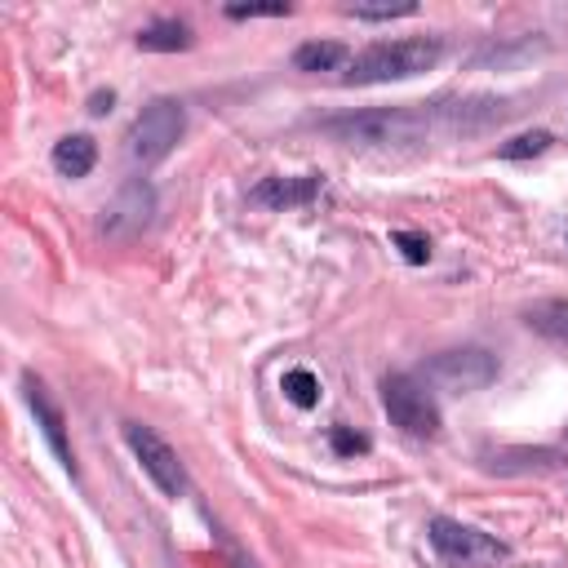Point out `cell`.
Masks as SVG:
<instances>
[{
    "mask_svg": "<svg viewBox=\"0 0 568 568\" xmlns=\"http://www.w3.org/2000/svg\"><path fill=\"white\" fill-rule=\"evenodd\" d=\"M94 160H98V147L90 134H67L63 143H54V169L63 178H85L94 169Z\"/></svg>",
    "mask_w": 568,
    "mask_h": 568,
    "instance_id": "obj_12",
    "label": "cell"
},
{
    "mask_svg": "<svg viewBox=\"0 0 568 568\" xmlns=\"http://www.w3.org/2000/svg\"><path fill=\"white\" fill-rule=\"evenodd\" d=\"M435 125H449V107L409 103V107H378V112H360V116H338L325 125V134L338 143H351V147H396V143H418Z\"/></svg>",
    "mask_w": 568,
    "mask_h": 568,
    "instance_id": "obj_1",
    "label": "cell"
},
{
    "mask_svg": "<svg viewBox=\"0 0 568 568\" xmlns=\"http://www.w3.org/2000/svg\"><path fill=\"white\" fill-rule=\"evenodd\" d=\"M347 63V50L338 45V41H307V45H298V54H294V67L298 72H338Z\"/></svg>",
    "mask_w": 568,
    "mask_h": 568,
    "instance_id": "obj_14",
    "label": "cell"
},
{
    "mask_svg": "<svg viewBox=\"0 0 568 568\" xmlns=\"http://www.w3.org/2000/svg\"><path fill=\"white\" fill-rule=\"evenodd\" d=\"M325 191V178L320 173H298V178H262L249 200L262 204V209H298V204H312L316 196Z\"/></svg>",
    "mask_w": 568,
    "mask_h": 568,
    "instance_id": "obj_10",
    "label": "cell"
},
{
    "mask_svg": "<svg viewBox=\"0 0 568 568\" xmlns=\"http://www.w3.org/2000/svg\"><path fill=\"white\" fill-rule=\"evenodd\" d=\"M444 59L440 36H413V41H378L351 59L347 85H391V81H413L431 72Z\"/></svg>",
    "mask_w": 568,
    "mask_h": 568,
    "instance_id": "obj_2",
    "label": "cell"
},
{
    "mask_svg": "<svg viewBox=\"0 0 568 568\" xmlns=\"http://www.w3.org/2000/svg\"><path fill=\"white\" fill-rule=\"evenodd\" d=\"M138 50L147 54H178V50H191V28L178 23V19H160L151 28L138 32Z\"/></svg>",
    "mask_w": 568,
    "mask_h": 568,
    "instance_id": "obj_13",
    "label": "cell"
},
{
    "mask_svg": "<svg viewBox=\"0 0 568 568\" xmlns=\"http://www.w3.org/2000/svg\"><path fill=\"white\" fill-rule=\"evenodd\" d=\"M347 14L360 19V23H391V19L418 14V6H413V0H400V6H347Z\"/></svg>",
    "mask_w": 568,
    "mask_h": 568,
    "instance_id": "obj_17",
    "label": "cell"
},
{
    "mask_svg": "<svg viewBox=\"0 0 568 568\" xmlns=\"http://www.w3.org/2000/svg\"><path fill=\"white\" fill-rule=\"evenodd\" d=\"M382 409L404 435H435L440 431V409H435L431 391L409 374H391L382 382Z\"/></svg>",
    "mask_w": 568,
    "mask_h": 568,
    "instance_id": "obj_5",
    "label": "cell"
},
{
    "mask_svg": "<svg viewBox=\"0 0 568 568\" xmlns=\"http://www.w3.org/2000/svg\"><path fill=\"white\" fill-rule=\"evenodd\" d=\"M329 444H334V453H369V435H360L351 427H334Z\"/></svg>",
    "mask_w": 568,
    "mask_h": 568,
    "instance_id": "obj_20",
    "label": "cell"
},
{
    "mask_svg": "<svg viewBox=\"0 0 568 568\" xmlns=\"http://www.w3.org/2000/svg\"><path fill=\"white\" fill-rule=\"evenodd\" d=\"M151 213H156V191H151V182H147V178H134V182H125V187L116 191V200L103 209L98 231H103L107 240H116V244H129L134 235L147 231Z\"/></svg>",
    "mask_w": 568,
    "mask_h": 568,
    "instance_id": "obj_8",
    "label": "cell"
},
{
    "mask_svg": "<svg viewBox=\"0 0 568 568\" xmlns=\"http://www.w3.org/2000/svg\"><path fill=\"white\" fill-rule=\"evenodd\" d=\"M524 325L559 347H568V298H541L524 312Z\"/></svg>",
    "mask_w": 568,
    "mask_h": 568,
    "instance_id": "obj_11",
    "label": "cell"
},
{
    "mask_svg": "<svg viewBox=\"0 0 568 568\" xmlns=\"http://www.w3.org/2000/svg\"><path fill=\"white\" fill-rule=\"evenodd\" d=\"M294 6L290 0H271V6H227V19L235 23H249V19H290Z\"/></svg>",
    "mask_w": 568,
    "mask_h": 568,
    "instance_id": "obj_18",
    "label": "cell"
},
{
    "mask_svg": "<svg viewBox=\"0 0 568 568\" xmlns=\"http://www.w3.org/2000/svg\"><path fill=\"white\" fill-rule=\"evenodd\" d=\"M493 378H497V360H493L484 347L440 351V356L427 365V382H435V387H444V391H457V396L484 391Z\"/></svg>",
    "mask_w": 568,
    "mask_h": 568,
    "instance_id": "obj_7",
    "label": "cell"
},
{
    "mask_svg": "<svg viewBox=\"0 0 568 568\" xmlns=\"http://www.w3.org/2000/svg\"><path fill=\"white\" fill-rule=\"evenodd\" d=\"M550 147V134L546 129H533V134H519V138H511V143H502V160H528V156H541Z\"/></svg>",
    "mask_w": 568,
    "mask_h": 568,
    "instance_id": "obj_16",
    "label": "cell"
},
{
    "mask_svg": "<svg viewBox=\"0 0 568 568\" xmlns=\"http://www.w3.org/2000/svg\"><path fill=\"white\" fill-rule=\"evenodd\" d=\"M391 244L404 253V262H413V266H422V262H431V240L427 235H418V231H396L391 235Z\"/></svg>",
    "mask_w": 568,
    "mask_h": 568,
    "instance_id": "obj_19",
    "label": "cell"
},
{
    "mask_svg": "<svg viewBox=\"0 0 568 568\" xmlns=\"http://www.w3.org/2000/svg\"><path fill=\"white\" fill-rule=\"evenodd\" d=\"M427 537H431L435 555L457 564V568H493V564H502L511 555L506 541H497V537H488V533H480V528H471L462 519H449V515H435L427 524Z\"/></svg>",
    "mask_w": 568,
    "mask_h": 568,
    "instance_id": "obj_4",
    "label": "cell"
},
{
    "mask_svg": "<svg viewBox=\"0 0 568 568\" xmlns=\"http://www.w3.org/2000/svg\"><path fill=\"white\" fill-rule=\"evenodd\" d=\"M280 391H284V400L298 404V409H316L320 404V378L312 369H290L280 378Z\"/></svg>",
    "mask_w": 568,
    "mask_h": 568,
    "instance_id": "obj_15",
    "label": "cell"
},
{
    "mask_svg": "<svg viewBox=\"0 0 568 568\" xmlns=\"http://www.w3.org/2000/svg\"><path fill=\"white\" fill-rule=\"evenodd\" d=\"M23 396H28V404H32V413H36V427H41V435L50 440V449H54V457L76 475V453H72V444H67V422H63V409L50 400V391H45V382H36V378H23Z\"/></svg>",
    "mask_w": 568,
    "mask_h": 568,
    "instance_id": "obj_9",
    "label": "cell"
},
{
    "mask_svg": "<svg viewBox=\"0 0 568 568\" xmlns=\"http://www.w3.org/2000/svg\"><path fill=\"white\" fill-rule=\"evenodd\" d=\"M112 103H116V94H112V90H107V94H94V98H90V112H94V116H107V112H112Z\"/></svg>",
    "mask_w": 568,
    "mask_h": 568,
    "instance_id": "obj_21",
    "label": "cell"
},
{
    "mask_svg": "<svg viewBox=\"0 0 568 568\" xmlns=\"http://www.w3.org/2000/svg\"><path fill=\"white\" fill-rule=\"evenodd\" d=\"M182 134H187V112H182V103L156 98V103H147V107L134 116V125H129V156L143 160V165H156V160H165V156L182 143Z\"/></svg>",
    "mask_w": 568,
    "mask_h": 568,
    "instance_id": "obj_3",
    "label": "cell"
},
{
    "mask_svg": "<svg viewBox=\"0 0 568 568\" xmlns=\"http://www.w3.org/2000/svg\"><path fill=\"white\" fill-rule=\"evenodd\" d=\"M125 444L134 449V457L143 462V471L151 475V484L165 497H182L187 493V471H182V462H178V453L169 449L165 435H156L143 422H125Z\"/></svg>",
    "mask_w": 568,
    "mask_h": 568,
    "instance_id": "obj_6",
    "label": "cell"
}]
</instances>
